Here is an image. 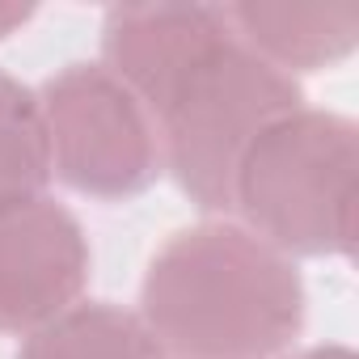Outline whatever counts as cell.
Returning a JSON list of instances; mask_svg holds the SVG:
<instances>
[{
	"mask_svg": "<svg viewBox=\"0 0 359 359\" xmlns=\"http://www.w3.org/2000/svg\"><path fill=\"white\" fill-rule=\"evenodd\" d=\"M304 106L296 76L258 60L237 34L220 43L156 114L161 161L199 212H233V177L250 144Z\"/></svg>",
	"mask_w": 359,
	"mask_h": 359,
	"instance_id": "3",
	"label": "cell"
},
{
	"mask_svg": "<svg viewBox=\"0 0 359 359\" xmlns=\"http://www.w3.org/2000/svg\"><path fill=\"white\" fill-rule=\"evenodd\" d=\"M224 18L258 60H266L287 76L338 68L359 47L355 5H262V0H241V5H224Z\"/></svg>",
	"mask_w": 359,
	"mask_h": 359,
	"instance_id": "7",
	"label": "cell"
},
{
	"mask_svg": "<svg viewBox=\"0 0 359 359\" xmlns=\"http://www.w3.org/2000/svg\"><path fill=\"white\" fill-rule=\"evenodd\" d=\"M30 18H34L30 5H0V43L13 39L22 26H30Z\"/></svg>",
	"mask_w": 359,
	"mask_h": 359,
	"instance_id": "10",
	"label": "cell"
},
{
	"mask_svg": "<svg viewBox=\"0 0 359 359\" xmlns=\"http://www.w3.org/2000/svg\"><path fill=\"white\" fill-rule=\"evenodd\" d=\"M283 359H355V351L342 346V342H321V346H304V351L283 355Z\"/></svg>",
	"mask_w": 359,
	"mask_h": 359,
	"instance_id": "11",
	"label": "cell"
},
{
	"mask_svg": "<svg viewBox=\"0 0 359 359\" xmlns=\"http://www.w3.org/2000/svg\"><path fill=\"white\" fill-rule=\"evenodd\" d=\"M89 275V237L64 203L39 199L0 216V334L26 338L76 309Z\"/></svg>",
	"mask_w": 359,
	"mask_h": 359,
	"instance_id": "5",
	"label": "cell"
},
{
	"mask_svg": "<svg viewBox=\"0 0 359 359\" xmlns=\"http://www.w3.org/2000/svg\"><path fill=\"white\" fill-rule=\"evenodd\" d=\"M359 127L300 106L271 123L237 165L233 212L283 258H351Z\"/></svg>",
	"mask_w": 359,
	"mask_h": 359,
	"instance_id": "2",
	"label": "cell"
},
{
	"mask_svg": "<svg viewBox=\"0 0 359 359\" xmlns=\"http://www.w3.org/2000/svg\"><path fill=\"white\" fill-rule=\"evenodd\" d=\"M140 317L177 359H283L304 330L309 292L292 258L245 224L208 216L152 254Z\"/></svg>",
	"mask_w": 359,
	"mask_h": 359,
	"instance_id": "1",
	"label": "cell"
},
{
	"mask_svg": "<svg viewBox=\"0 0 359 359\" xmlns=\"http://www.w3.org/2000/svg\"><path fill=\"white\" fill-rule=\"evenodd\" d=\"M51 173L85 199L127 203L165 173L161 135L144 102L97 60L55 68L39 85Z\"/></svg>",
	"mask_w": 359,
	"mask_h": 359,
	"instance_id": "4",
	"label": "cell"
},
{
	"mask_svg": "<svg viewBox=\"0 0 359 359\" xmlns=\"http://www.w3.org/2000/svg\"><path fill=\"white\" fill-rule=\"evenodd\" d=\"M229 39L233 26L216 5H114L102 18L97 64L123 81L156 123L169 93Z\"/></svg>",
	"mask_w": 359,
	"mask_h": 359,
	"instance_id": "6",
	"label": "cell"
},
{
	"mask_svg": "<svg viewBox=\"0 0 359 359\" xmlns=\"http://www.w3.org/2000/svg\"><path fill=\"white\" fill-rule=\"evenodd\" d=\"M18 359H169L140 313L110 300H81L43 330L26 334Z\"/></svg>",
	"mask_w": 359,
	"mask_h": 359,
	"instance_id": "8",
	"label": "cell"
},
{
	"mask_svg": "<svg viewBox=\"0 0 359 359\" xmlns=\"http://www.w3.org/2000/svg\"><path fill=\"white\" fill-rule=\"evenodd\" d=\"M51 148L39 106V89L0 68V216L47 199Z\"/></svg>",
	"mask_w": 359,
	"mask_h": 359,
	"instance_id": "9",
	"label": "cell"
}]
</instances>
